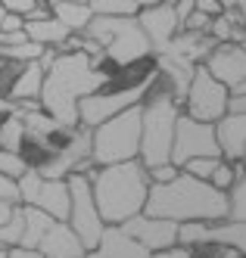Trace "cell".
<instances>
[{
	"label": "cell",
	"mask_w": 246,
	"mask_h": 258,
	"mask_svg": "<svg viewBox=\"0 0 246 258\" xmlns=\"http://www.w3.org/2000/svg\"><path fill=\"white\" fill-rule=\"evenodd\" d=\"M112 75L97 66L84 50H69L60 53L44 72V87H41V109L60 121L63 127H78L81 115H78V103L97 90L109 87Z\"/></svg>",
	"instance_id": "cell-1"
},
{
	"label": "cell",
	"mask_w": 246,
	"mask_h": 258,
	"mask_svg": "<svg viewBox=\"0 0 246 258\" xmlns=\"http://www.w3.org/2000/svg\"><path fill=\"white\" fill-rule=\"evenodd\" d=\"M146 215H159L168 221H224L231 218V193L212 187L209 180L193 177L190 171H178L165 183H150Z\"/></svg>",
	"instance_id": "cell-2"
},
{
	"label": "cell",
	"mask_w": 246,
	"mask_h": 258,
	"mask_svg": "<svg viewBox=\"0 0 246 258\" xmlns=\"http://www.w3.org/2000/svg\"><path fill=\"white\" fill-rule=\"evenodd\" d=\"M93 199L103 215L106 224H122V221L134 218L146 209V196H150V171L140 159H128L116 165H93L87 171Z\"/></svg>",
	"instance_id": "cell-3"
},
{
	"label": "cell",
	"mask_w": 246,
	"mask_h": 258,
	"mask_svg": "<svg viewBox=\"0 0 246 258\" xmlns=\"http://www.w3.org/2000/svg\"><path fill=\"white\" fill-rule=\"evenodd\" d=\"M184 112L181 100L168 87H153L143 100V124H140V162L146 168L172 162V146H175V127L178 115Z\"/></svg>",
	"instance_id": "cell-4"
},
{
	"label": "cell",
	"mask_w": 246,
	"mask_h": 258,
	"mask_svg": "<svg viewBox=\"0 0 246 258\" xmlns=\"http://www.w3.org/2000/svg\"><path fill=\"white\" fill-rule=\"evenodd\" d=\"M81 34L97 41L106 59L119 69H134L153 59V47H150V38L137 16H93Z\"/></svg>",
	"instance_id": "cell-5"
},
{
	"label": "cell",
	"mask_w": 246,
	"mask_h": 258,
	"mask_svg": "<svg viewBox=\"0 0 246 258\" xmlns=\"http://www.w3.org/2000/svg\"><path fill=\"white\" fill-rule=\"evenodd\" d=\"M140 124H143V103L128 106L125 112L90 127V162L100 168V165L137 159L140 156Z\"/></svg>",
	"instance_id": "cell-6"
},
{
	"label": "cell",
	"mask_w": 246,
	"mask_h": 258,
	"mask_svg": "<svg viewBox=\"0 0 246 258\" xmlns=\"http://www.w3.org/2000/svg\"><path fill=\"white\" fill-rule=\"evenodd\" d=\"M159 84V69L153 66L150 72H143V75L137 81H131L125 87H116V90H97V94H90L78 103V115H81V124L84 127H97L100 121L112 118V115H119L125 112L128 106H137L146 100V94Z\"/></svg>",
	"instance_id": "cell-7"
},
{
	"label": "cell",
	"mask_w": 246,
	"mask_h": 258,
	"mask_svg": "<svg viewBox=\"0 0 246 258\" xmlns=\"http://www.w3.org/2000/svg\"><path fill=\"white\" fill-rule=\"evenodd\" d=\"M66 180H69V196H72V202H69V218L66 221L72 224V230L81 236L84 249L90 252L93 246L100 243V236L106 230V221H103V215L97 209V199H93L90 177L84 171H75Z\"/></svg>",
	"instance_id": "cell-8"
},
{
	"label": "cell",
	"mask_w": 246,
	"mask_h": 258,
	"mask_svg": "<svg viewBox=\"0 0 246 258\" xmlns=\"http://www.w3.org/2000/svg\"><path fill=\"white\" fill-rule=\"evenodd\" d=\"M228 103H231V87L221 84L203 62L193 72V81L187 87V94L181 100V109L190 118L200 121H218L228 115Z\"/></svg>",
	"instance_id": "cell-9"
},
{
	"label": "cell",
	"mask_w": 246,
	"mask_h": 258,
	"mask_svg": "<svg viewBox=\"0 0 246 258\" xmlns=\"http://www.w3.org/2000/svg\"><path fill=\"white\" fill-rule=\"evenodd\" d=\"M34 168L44 177H69L75 171L87 174L93 168V162H90V127H84V124L72 127L66 134V140L60 146H53Z\"/></svg>",
	"instance_id": "cell-10"
},
{
	"label": "cell",
	"mask_w": 246,
	"mask_h": 258,
	"mask_svg": "<svg viewBox=\"0 0 246 258\" xmlns=\"http://www.w3.org/2000/svg\"><path fill=\"white\" fill-rule=\"evenodd\" d=\"M19 202H22V206L44 209L56 221H66L69 218V202H72L69 180L66 177H44L31 165V168L19 177Z\"/></svg>",
	"instance_id": "cell-11"
},
{
	"label": "cell",
	"mask_w": 246,
	"mask_h": 258,
	"mask_svg": "<svg viewBox=\"0 0 246 258\" xmlns=\"http://www.w3.org/2000/svg\"><path fill=\"white\" fill-rule=\"evenodd\" d=\"M178 243L190 246L193 252L200 246H234L246 258V221L224 218V221H184L178 227Z\"/></svg>",
	"instance_id": "cell-12"
},
{
	"label": "cell",
	"mask_w": 246,
	"mask_h": 258,
	"mask_svg": "<svg viewBox=\"0 0 246 258\" xmlns=\"http://www.w3.org/2000/svg\"><path fill=\"white\" fill-rule=\"evenodd\" d=\"M200 156H221L218 146V134H215V121H200L190 118L187 112L178 115V127H175V146H172V162L178 168H184L190 159Z\"/></svg>",
	"instance_id": "cell-13"
},
{
	"label": "cell",
	"mask_w": 246,
	"mask_h": 258,
	"mask_svg": "<svg viewBox=\"0 0 246 258\" xmlns=\"http://www.w3.org/2000/svg\"><path fill=\"white\" fill-rule=\"evenodd\" d=\"M137 19L150 38V47H153V56L168 47V41L181 31V19L175 13V0H162V4H153V7H143L137 13Z\"/></svg>",
	"instance_id": "cell-14"
},
{
	"label": "cell",
	"mask_w": 246,
	"mask_h": 258,
	"mask_svg": "<svg viewBox=\"0 0 246 258\" xmlns=\"http://www.w3.org/2000/svg\"><path fill=\"white\" fill-rule=\"evenodd\" d=\"M122 227L140 239V243L150 249V252H159V249H168V246H175L178 243V221H168V218H159V215H134V218H128L122 221Z\"/></svg>",
	"instance_id": "cell-15"
},
{
	"label": "cell",
	"mask_w": 246,
	"mask_h": 258,
	"mask_svg": "<svg viewBox=\"0 0 246 258\" xmlns=\"http://www.w3.org/2000/svg\"><path fill=\"white\" fill-rule=\"evenodd\" d=\"M203 66L209 69L221 84L237 87L246 78V44H231V41L228 44H215Z\"/></svg>",
	"instance_id": "cell-16"
},
{
	"label": "cell",
	"mask_w": 246,
	"mask_h": 258,
	"mask_svg": "<svg viewBox=\"0 0 246 258\" xmlns=\"http://www.w3.org/2000/svg\"><path fill=\"white\" fill-rule=\"evenodd\" d=\"M87 258H153L140 239H134L122 224H106L100 243L87 252Z\"/></svg>",
	"instance_id": "cell-17"
},
{
	"label": "cell",
	"mask_w": 246,
	"mask_h": 258,
	"mask_svg": "<svg viewBox=\"0 0 246 258\" xmlns=\"http://www.w3.org/2000/svg\"><path fill=\"white\" fill-rule=\"evenodd\" d=\"M37 249L44 252V258H87L81 236L72 230L69 221H53L50 230L41 236Z\"/></svg>",
	"instance_id": "cell-18"
},
{
	"label": "cell",
	"mask_w": 246,
	"mask_h": 258,
	"mask_svg": "<svg viewBox=\"0 0 246 258\" xmlns=\"http://www.w3.org/2000/svg\"><path fill=\"white\" fill-rule=\"evenodd\" d=\"M215 134L221 146V159L240 162L246 156V112H228L215 121Z\"/></svg>",
	"instance_id": "cell-19"
},
{
	"label": "cell",
	"mask_w": 246,
	"mask_h": 258,
	"mask_svg": "<svg viewBox=\"0 0 246 258\" xmlns=\"http://www.w3.org/2000/svg\"><path fill=\"white\" fill-rule=\"evenodd\" d=\"M156 69H159V78L165 81V87L175 94V100H184L187 87L193 81V72H196V62L184 59V56H175V53H159L153 56Z\"/></svg>",
	"instance_id": "cell-20"
},
{
	"label": "cell",
	"mask_w": 246,
	"mask_h": 258,
	"mask_svg": "<svg viewBox=\"0 0 246 258\" xmlns=\"http://www.w3.org/2000/svg\"><path fill=\"white\" fill-rule=\"evenodd\" d=\"M44 66L41 62H22L19 66V72H16V78H13V84H10V100L13 103H25V100H37L41 97V87H44Z\"/></svg>",
	"instance_id": "cell-21"
},
{
	"label": "cell",
	"mask_w": 246,
	"mask_h": 258,
	"mask_svg": "<svg viewBox=\"0 0 246 258\" xmlns=\"http://www.w3.org/2000/svg\"><path fill=\"white\" fill-rule=\"evenodd\" d=\"M25 34L41 47H60V44H66L72 38V31L56 19L53 13L47 19H25Z\"/></svg>",
	"instance_id": "cell-22"
},
{
	"label": "cell",
	"mask_w": 246,
	"mask_h": 258,
	"mask_svg": "<svg viewBox=\"0 0 246 258\" xmlns=\"http://www.w3.org/2000/svg\"><path fill=\"white\" fill-rule=\"evenodd\" d=\"M209 38L215 44H246V25L234 10H221L209 22Z\"/></svg>",
	"instance_id": "cell-23"
},
{
	"label": "cell",
	"mask_w": 246,
	"mask_h": 258,
	"mask_svg": "<svg viewBox=\"0 0 246 258\" xmlns=\"http://www.w3.org/2000/svg\"><path fill=\"white\" fill-rule=\"evenodd\" d=\"M50 13H53L72 34H81V31L90 25V19H93L90 4H75V0H56V4H50Z\"/></svg>",
	"instance_id": "cell-24"
},
{
	"label": "cell",
	"mask_w": 246,
	"mask_h": 258,
	"mask_svg": "<svg viewBox=\"0 0 246 258\" xmlns=\"http://www.w3.org/2000/svg\"><path fill=\"white\" fill-rule=\"evenodd\" d=\"M28 143V134H25V121L22 115L16 112H4L0 115V150H10V153H22Z\"/></svg>",
	"instance_id": "cell-25"
},
{
	"label": "cell",
	"mask_w": 246,
	"mask_h": 258,
	"mask_svg": "<svg viewBox=\"0 0 246 258\" xmlns=\"http://www.w3.org/2000/svg\"><path fill=\"white\" fill-rule=\"evenodd\" d=\"M25 209V233H22V243L19 246H28V249H37V243H41V236L50 230L53 224V215L44 212V209H34V206H22Z\"/></svg>",
	"instance_id": "cell-26"
},
{
	"label": "cell",
	"mask_w": 246,
	"mask_h": 258,
	"mask_svg": "<svg viewBox=\"0 0 246 258\" xmlns=\"http://www.w3.org/2000/svg\"><path fill=\"white\" fill-rule=\"evenodd\" d=\"M243 171H246L243 162H228V159H221V162L215 165V171H212L209 183H212V187H218V190H224V193H231L234 183H237V177H240Z\"/></svg>",
	"instance_id": "cell-27"
},
{
	"label": "cell",
	"mask_w": 246,
	"mask_h": 258,
	"mask_svg": "<svg viewBox=\"0 0 246 258\" xmlns=\"http://www.w3.org/2000/svg\"><path fill=\"white\" fill-rule=\"evenodd\" d=\"M22 233H25V209H22V202H19L16 215L7 221V224H0V246H4V249L19 246V243H22Z\"/></svg>",
	"instance_id": "cell-28"
},
{
	"label": "cell",
	"mask_w": 246,
	"mask_h": 258,
	"mask_svg": "<svg viewBox=\"0 0 246 258\" xmlns=\"http://www.w3.org/2000/svg\"><path fill=\"white\" fill-rule=\"evenodd\" d=\"M93 16H137L140 7L134 0H87Z\"/></svg>",
	"instance_id": "cell-29"
},
{
	"label": "cell",
	"mask_w": 246,
	"mask_h": 258,
	"mask_svg": "<svg viewBox=\"0 0 246 258\" xmlns=\"http://www.w3.org/2000/svg\"><path fill=\"white\" fill-rule=\"evenodd\" d=\"M31 168V162L25 159V153H10V150H0V171L10 174V177H22Z\"/></svg>",
	"instance_id": "cell-30"
},
{
	"label": "cell",
	"mask_w": 246,
	"mask_h": 258,
	"mask_svg": "<svg viewBox=\"0 0 246 258\" xmlns=\"http://www.w3.org/2000/svg\"><path fill=\"white\" fill-rule=\"evenodd\" d=\"M231 218L246 221V171L237 177L234 190H231Z\"/></svg>",
	"instance_id": "cell-31"
},
{
	"label": "cell",
	"mask_w": 246,
	"mask_h": 258,
	"mask_svg": "<svg viewBox=\"0 0 246 258\" xmlns=\"http://www.w3.org/2000/svg\"><path fill=\"white\" fill-rule=\"evenodd\" d=\"M218 162H221V156H218V159H215V156H200V159H190V162H187V165H184V171H190L193 177H203V180H209Z\"/></svg>",
	"instance_id": "cell-32"
},
{
	"label": "cell",
	"mask_w": 246,
	"mask_h": 258,
	"mask_svg": "<svg viewBox=\"0 0 246 258\" xmlns=\"http://www.w3.org/2000/svg\"><path fill=\"white\" fill-rule=\"evenodd\" d=\"M209 22H212V16H209V13L193 10V13L181 22V28H184V31H203V34H209Z\"/></svg>",
	"instance_id": "cell-33"
},
{
	"label": "cell",
	"mask_w": 246,
	"mask_h": 258,
	"mask_svg": "<svg viewBox=\"0 0 246 258\" xmlns=\"http://www.w3.org/2000/svg\"><path fill=\"white\" fill-rule=\"evenodd\" d=\"M146 171H150V180L153 183H165V180H172L181 168L175 162H165V165H156V168H146Z\"/></svg>",
	"instance_id": "cell-34"
},
{
	"label": "cell",
	"mask_w": 246,
	"mask_h": 258,
	"mask_svg": "<svg viewBox=\"0 0 246 258\" xmlns=\"http://www.w3.org/2000/svg\"><path fill=\"white\" fill-rule=\"evenodd\" d=\"M0 199H10V202H19V180L0 171Z\"/></svg>",
	"instance_id": "cell-35"
},
{
	"label": "cell",
	"mask_w": 246,
	"mask_h": 258,
	"mask_svg": "<svg viewBox=\"0 0 246 258\" xmlns=\"http://www.w3.org/2000/svg\"><path fill=\"white\" fill-rule=\"evenodd\" d=\"M0 4H4L10 13H19V16H28L37 4H41V0H0Z\"/></svg>",
	"instance_id": "cell-36"
},
{
	"label": "cell",
	"mask_w": 246,
	"mask_h": 258,
	"mask_svg": "<svg viewBox=\"0 0 246 258\" xmlns=\"http://www.w3.org/2000/svg\"><path fill=\"white\" fill-rule=\"evenodd\" d=\"M190 255H193V249H190V246H181V243H175V246H168V249L153 252V258H190Z\"/></svg>",
	"instance_id": "cell-37"
},
{
	"label": "cell",
	"mask_w": 246,
	"mask_h": 258,
	"mask_svg": "<svg viewBox=\"0 0 246 258\" xmlns=\"http://www.w3.org/2000/svg\"><path fill=\"white\" fill-rule=\"evenodd\" d=\"M7 258H44L41 249H28V246H10Z\"/></svg>",
	"instance_id": "cell-38"
},
{
	"label": "cell",
	"mask_w": 246,
	"mask_h": 258,
	"mask_svg": "<svg viewBox=\"0 0 246 258\" xmlns=\"http://www.w3.org/2000/svg\"><path fill=\"white\" fill-rule=\"evenodd\" d=\"M218 4H221V10H234L246 25V0H218Z\"/></svg>",
	"instance_id": "cell-39"
},
{
	"label": "cell",
	"mask_w": 246,
	"mask_h": 258,
	"mask_svg": "<svg viewBox=\"0 0 246 258\" xmlns=\"http://www.w3.org/2000/svg\"><path fill=\"white\" fill-rule=\"evenodd\" d=\"M19 209V202H10V199H0V224H7V221L16 215Z\"/></svg>",
	"instance_id": "cell-40"
},
{
	"label": "cell",
	"mask_w": 246,
	"mask_h": 258,
	"mask_svg": "<svg viewBox=\"0 0 246 258\" xmlns=\"http://www.w3.org/2000/svg\"><path fill=\"white\" fill-rule=\"evenodd\" d=\"M196 10V4H193V0H175V13H178V19L184 22L187 19V16H190Z\"/></svg>",
	"instance_id": "cell-41"
},
{
	"label": "cell",
	"mask_w": 246,
	"mask_h": 258,
	"mask_svg": "<svg viewBox=\"0 0 246 258\" xmlns=\"http://www.w3.org/2000/svg\"><path fill=\"white\" fill-rule=\"evenodd\" d=\"M193 4H196V10L209 13V16H218V13H221V4H218V0H193Z\"/></svg>",
	"instance_id": "cell-42"
},
{
	"label": "cell",
	"mask_w": 246,
	"mask_h": 258,
	"mask_svg": "<svg viewBox=\"0 0 246 258\" xmlns=\"http://www.w3.org/2000/svg\"><path fill=\"white\" fill-rule=\"evenodd\" d=\"M228 112H246V94H231Z\"/></svg>",
	"instance_id": "cell-43"
},
{
	"label": "cell",
	"mask_w": 246,
	"mask_h": 258,
	"mask_svg": "<svg viewBox=\"0 0 246 258\" xmlns=\"http://www.w3.org/2000/svg\"><path fill=\"white\" fill-rule=\"evenodd\" d=\"M13 109H16V103H13L10 97H0V115H4V112H13Z\"/></svg>",
	"instance_id": "cell-44"
},
{
	"label": "cell",
	"mask_w": 246,
	"mask_h": 258,
	"mask_svg": "<svg viewBox=\"0 0 246 258\" xmlns=\"http://www.w3.org/2000/svg\"><path fill=\"white\" fill-rule=\"evenodd\" d=\"M134 4L143 10V7H153V4H162V0H134Z\"/></svg>",
	"instance_id": "cell-45"
},
{
	"label": "cell",
	"mask_w": 246,
	"mask_h": 258,
	"mask_svg": "<svg viewBox=\"0 0 246 258\" xmlns=\"http://www.w3.org/2000/svg\"><path fill=\"white\" fill-rule=\"evenodd\" d=\"M231 94H246V78H243L237 87H231Z\"/></svg>",
	"instance_id": "cell-46"
},
{
	"label": "cell",
	"mask_w": 246,
	"mask_h": 258,
	"mask_svg": "<svg viewBox=\"0 0 246 258\" xmlns=\"http://www.w3.org/2000/svg\"><path fill=\"white\" fill-rule=\"evenodd\" d=\"M7 13H10V10H7L4 4H0V25H4V19H7Z\"/></svg>",
	"instance_id": "cell-47"
},
{
	"label": "cell",
	"mask_w": 246,
	"mask_h": 258,
	"mask_svg": "<svg viewBox=\"0 0 246 258\" xmlns=\"http://www.w3.org/2000/svg\"><path fill=\"white\" fill-rule=\"evenodd\" d=\"M0 258H7V249H4V246H0Z\"/></svg>",
	"instance_id": "cell-48"
},
{
	"label": "cell",
	"mask_w": 246,
	"mask_h": 258,
	"mask_svg": "<svg viewBox=\"0 0 246 258\" xmlns=\"http://www.w3.org/2000/svg\"><path fill=\"white\" fill-rule=\"evenodd\" d=\"M4 66H7V59H0V72H4Z\"/></svg>",
	"instance_id": "cell-49"
},
{
	"label": "cell",
	"mask_w": 246,
	"mask_h": 258,
	"mask_svg": "<svg viewBox=\"0 0 246 258\" xmlns=\"http://www.w3.org/2000/svg\"><path fill=\"white\" fill-rule=\"evenodd\" d=\"M190 258H206V255H196V252H193V255H190Z\"/></svg>",
	"instance_id": "cell-50"
},
{
	"label": "cell",
	"mask_w": 246,
	"mask_h": 258,
	"mask_svg": "<svg viewBox=\"0 0 246 258\" xmlns=\"http://www.w3.org/2000/svg\"><path fill=\"white\" fill-rule=\"evenodd\" d=\"M75 4H87V0H75Z\"/></svg>",
	"instance_id": "cell-51"
},
{
	"label": "cell",
	"mask_w": 246,
	"mask_h": 258,
	"mask_svg": "<svg viewBox=\"0 0 246 258\" xmlns=\"http://www.w3.org/2000/svg\"><path fill=\"white\" fill-rule=\"evenodd\" d=\"M44 4H56V0H44Z\"/></svg>",
	"instance_id": "cell-52"
}]
</instances>
